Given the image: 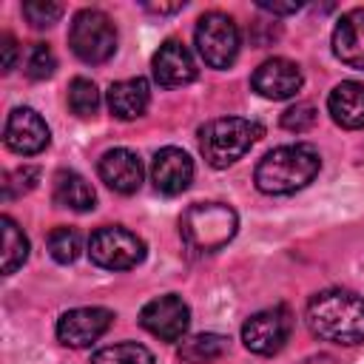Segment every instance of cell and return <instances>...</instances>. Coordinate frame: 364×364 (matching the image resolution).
Here are the masks:
<instances>
[{
    "instance_id": "1",
    "label": "cell",
    "mask_w": 364,
    "mask_h": 364,
    "mask_svg": "<svg viewBox=\"0 0 364 364\" xmlns=\"http://www.w3.org/2000/svg\"><path fill=\"white\" fill-rule=\"evenodd\" d=\"M307 327L324 341L358 344L364 341V299L341 287L321 290L307 304Z\"/></svg>"
},
{
    "instance_id": "2",
    "label": "cell",
    "mask_w": 364,
    "mask_h": 364,
    "mask_svg": "<svg viewBox=\"0 0 364 364\" xmlns=\"http://www.w3.org/2000/svg\"><path fill=\"white\" fill-rule=\"evenodd\" d=\"M321 168V156L313 145L296 142L282 145L264 154V159L256 165V188L262 193H293L316 179Z\"/></svg>"
},
{
    "instance_id": "3",
    "label": "cell",
    "mask_w": 364,
    "mask_h": 364,
    "mask_svg": "<svg viewBox=\"0 0 364 364\" xmlns=\"http://www.w3.org/2000/svg\"><path fill=\"white\" fill-rule=\"evenodd\" d=\"M239 228V216L230 205L222 202H196L179 219V233L191 250L213 253L225 247Z\"/></svg>"
},
{
    "instance_id": "4",
    "label": "cell",
    "mask_w": 364,
    "mask_h": 364,
    "mask_svg": "<svg viewBox=\"0 0 364 364\" xmlns=\"http://www.w3.org/2000/svg\"><path fill=\"white\" fill-rule=\"evenodd\" d=\"M262 136V125L242 117H219L199 128V151L213 168H228L250 151Z\"/></svg>"
},
{
    "instance_id": "5",
    "label": "cell",
    "mask_w": 364,
    "mask_h": 364,
    "mask_svg": "<svg viewBox=\"0 0 364 364\" xmlns=\"http://www.w3.org/2000/svg\"><path fill=\"white\" fill-rule=\"evenodd\" d=\"M68 46L82 63H105L117 51V28L100 9H82L74 14L68 28Z\"/></svg>"
},
{
    "instance_id": "6",
    "label": "cell",
    "mask_w": 364,
    "mask_h": 364,
    "mask_svg": "<svg viewBox=\"0 0 364 364\" xmlns=\"http://www.w3.org/2000/svg\"><path fill=\"white\" fill-rule=\"evenodd\" d=\"M88 253L91 262L105 270H131L145 259V242L128 228L108 225L91 233Z\"/></svg>"
},
{
    "instance_id": "7",
    "label": "cell",
    "mask_w": 364,
    "mask_h": 364,
    "mask_svg": "<svg viewBox=\"0 0 364 364\" xmlns=\"http://www.w3.org/2000/svg\"><path fill=\"white\" fill-rule=\"evenodd\" d=\"M196 48L210 68H228L239 54V28L233 17L208 11L196 23Z\"/></svg>"
},
{
    "instance_id": "8",
    "label": "cell",
    "mask_w": 364,
    "mask_h": 364,
    "mask_svg": "<svg viewBox=\"0 0 364 364\" xmlns=\"http://www.w3.org/2000/svg\"><path fill=\"white\" fill-rule=\"evenodd\" d=\"M290 330H293V313L284 304H276L253 313L242 324V341L250 353L273 355L284 347V341L290 338Z\"/></svg>"
},
{
    "instance_id": "9",
    "label": "cell",
    "mask_w": 364,
    "mask_h": 364,
    "mask_svg": "<svg viewBox=\"0 0 364 364\" xmlns=\"http://www.w3.org/2000/svg\"><path fill=\"white\" fill-rule=\"evenodd\" d=\"M139 324H142L151 336H156V338H162V341H179V338L188 333L191 310H188V304H185L179 296L165 293V296L151 299V301L142 307Z\"/></svg>"
},
{
    "instance_id": "10",
    "label": "cell",
    "mask_w": 364,
    "mask_h": 364,
    "mask_svg": "<svg viewBox=\"0 0 364 364\" xmlns=\"http://www.w3.org/2000/svg\"><path fill=\"white\" fill-rule=\"evenodd\" d=\"M114 321V313L105 307H77L60 316L57 321V338L65 347H91L100 336L108 333Z\"/></svg>"
},
{
    "instance_id": "11",
    "label": "cell",
    "mask_w": 364,
    "mask_h": 364,
    "mask_svg": "<svg viewBox=\"0 0 364 364\" xmlns=\"http://www.w3.org/2000/svg\"><path fill=\"white\" fill-rule=\"evenodd\" d=\"M48 139H51L48 125L34 108H14L9 114L3 128V142L9 151L31 156V154H40L48 145Z\"/></svg>"
},
{
    "instance_id": "12",
    "label": "cell",
    "mask_w": 364,
    "mask_h": 364,
    "mask_svg": "<svg viewBox=\"0 0 364 364\" xmlns=\"http://www.w3.org/2000/svg\"><path fill=\"white\" fill-rule=\"evenodd\" d=\"M250 85L256 94L267 100H290L301 88V68L284 57H273V60H264L253 71Z\"/></svg>"
},
{
    "instance_id": "13",
    "label": "cell",
    "mask_w": 364,
    "mask_h": 364,
    "mask_svg": "<svg viewBox=\"0 0 364 364\" xmlns=\"http://www.w3.org/2000/svg\"><path fill=\"white\" fill-rule=\"evenodd\" d=\"M151 71L162 88H176V85H188L196 80V63L179 40H165L156 48L151 60Z\"/></svg>"
},
{
    "instance_id": "14",
    "label": "cell",
    "mask_w": 364,
    "mask_h": 364,
    "mask_svg": "<svg viewBox=\"0 0 364 364\" xmlns=\"http://www.w3.org/2000/svg\"><path fill=\"white\" fill-rule=\"evenodd\" d=\"M191 179H193V162L182 148L168 145L156 151L151 162V182L159 193H168V196L182 193L191 185Z\"/></svg>"
},
{
    "instance_id": "15",
    "label": "cell",
    "mask_w": 364,
    "mask_h": 364,
    "mask_svg": "<svg viewBox=\"0 0 364 364\" xmlns=\"http://www.w3.org/2000/svg\"><path fill=\"white\" fill-rule=\"evenodd\" d=\"M100 179L117 193H134L142 185V162L128 148H111L100 159Z\"/></svg>"
},
{
    "instance_id": "16",
    "label": "cell",
    "mask_w": 364,
    "mask_h": 364,
    "mask_svg": "<svg viewBox=\"0 0 364 364\" xmlns=\"http://www.w3.org/2000/svg\"><path fill=\"white\" fill-rule=\"evenodd\" d=\"M333 54L344 65L364 71V9L341 14V20L333 28Z\"/></svg>"
},
{
    "instance_id": "17",
    "label": "cell",
    "mask_w": 364,
    "mask_h": 364,
    "mask_svg": "<svg viewBox=\"0 0 364 364\" xmlns=\"http://www.w3.org/2000/svg\"><path fill=\"white\" fill-rule=\"evenodd\" d=\"M327 108L336 125L350 131L364 128V85L355 80L338 82L327 97Z\"/></svg>"
},
{
    "instance_id": "18",
    "label": "cell",
    "mask_w": 364,
    "mask_h": 364,
    "mask_svg": "<svg viewBox=\"0 0 364 364\" xmlns=\"http://www.w3.org/2000/svg\"><path fill=\"white\" fill-rule=\"evenodd\" d=\"M151 102V88L142 77H131V80H119L111 82L108 88V108L117 119H136L145 114Z\"/></svg>"
},
{
    "instance_id": "19",
    "label": "cell",
    "mask_w": 364,
    "mask_h": 364,
    "mask_svg": "<svg viewBox=\"0 0 364 364\" xmlns=\"http://www.w3.org/2000/svg\"><path fill=\"white\" fill-rule=\"evenodd\" d=\"M54 202L60 208H68V210H91L94 202H97V193L91 188V182L85 176H80L77 171H57L54 176V191H51Z\"/></svg>"
},
{
    "instance_id": "20",
    "label": "cell",
    "mask_w": 364,
    "mask_h": 364,
    "mask_svg": "<svg viewBox=\"0 0 364 364\" xmlns=\"http://www.w3.org/2000/svg\"><path fill=\"white\" fill-rule=\"evenodd\" d=\"M228 353V338L219 333H199L179 344V358L185 364H213Z\"/></svg>"
},
{
    "instance_id": "21",
    "label": "cell",
    "mask_w": 364,
    "mask_h": 364,
    "mask_svg": "<svg viewBox=\"0 0 364 364\" xmlns=\"http://www.w3.org/2000/svg\"><path fill=\"white\" fill-rule=\"evenodd\" d=\"M0 225H3V273L11 276L28 256V239L23 236V230L11 216H3Z\"/></svg>"
},
{
    "instance_id": "22",
    "label": "cell",
    "mask_w": 364,
    "mask_h": 364,
    "mask_svg": "<svg viewBox=\"0 0 364 364\" xmlns=\"http://www.w3.org/2000/svg\"><path fill=\"white\" fill-rule=\"evenodd\" d=\"M91 364H154V355L148 347H142L136 341H122V344L97 350L91 355Z\"/></svg>"
},
{
    "instance_id": "23",
    "label": "cell",
    "mask_w": 364,
    "mask_h": 364,
    "mask_svg": "<svg viewBox=\"0 0 364 364\" xmlns=\"http://www.w3.org/2000/svg\"><path fill=\"white\" fill-rule=\"evenodd\" d=\"M68 108L77 117H94L100 108V91L91 80L85 77H74L68 85Z\"/></svg>"
},
{
    "instance_id": "24",
    "label": "cell",
    "mask_w": 364,
    "mask_h": 364,
    "mask_svg": "<svg viewBox=\"0 0 364 364\" xmlns=\"http://www.w3.org/2000/svg\"><path fill=\"white\" fill-rule=\"evenodd\" d=\"M80 250H82V242H80V233L74 228H54L48 233V253L54 262L68 264L80 256Z\"/></svg>"
},
{
    "instance_id": "25",
    "label": "cell",
    "mask_w": 364,
    "mask_h": 364,
    "mask_svg": "<svg viewBox=\"0 0 364 364\" xmlns=\"http://www.w3.org/2000/svg\"><path fill=\"white\" fill-rule=\"evenodd\" d=\"M54 68H57L54 51H51L46 43H34V46L28 48V54H26V74H28L31 80H46V77L54 74Z\"/></svg>"
},
{
    "instance_id": "26",
    "label": "cell",
    "mask_w": 364,
    "mask_h": 364,
    "mask_svg": "<svg viewBox=\"0 0 364 364\" xmlns=\"http://www.w3.org/2000/svg\"><path fill=\"white\" fill-rule=\"evenodd\" d=\"M23 17L34 28H48L51 23H57L63 17V6L60 3H46V0H31V3H23Z\"/></svg>"
},
{
    "instance_id": "27",
    "label": "cell",
    "mask_w": 364,
    "mask_h": 364,
    "mask_svg": "<svg viewBox=\"0 0 364 364\" xmlns=\"http://www.w3.org/2000/svg\"><path fill=\"white\" fill-rule=\"evenodd\" d=\"M37 176H40V171L31 168V165H23V168L6 173V179H3V199H14V196L28 193L37 185Z\"/></svg>"
},
{
    "instance_id": "28",
    "label": "cell",
    "mask_w": 364,
    "mask_h": 364,
    "mask_svg": "<svg viewBox=\"0 0 364 364\" xmlns=\"http://www.w3.org/2000/svg\"><path fill=\"white\" fill-rule=\"evenodd\" d=\"M313 122H316V108L310 102H299V105H293V108H287L282 114V125L287 131H296V134L313 128Z\"/></svg>"
},
{
    "instance_id": "29",
    "label": "cell",
    "mask_w": 364,
    "mask_h": 364,
    "mask_svg": "<svg viewBox=\"0 0 364 364\" xmlns=\"http://www.w3.org/2000/svg\"><path fill=\"white\" fill-rule=\"evenodd\" d=\"M17 63V43L11 34H3V71H11Z\"/></svg>"
},
{
    "instance_id": "30",
    "label": "cell",
    "mask_w": 364,
    "mask_h": 364,
    "mask_svg": "<svg viewBox=\"0 0 364 364\" xmlns=\"http://www.w3.org/2000/svg\"><path fill=\"white\" fill-rule=\"evenodd\" d=\"M259 9L273 11V14H293V11H299V3H267V0H259Z\"/></svg>"
},
{
    "instance_id": "31",
    "label": "cell",
    "mask_w": 364,
    "mask_h": 364,
    "mask_svg": "<svg viewBox=\"0 0 364 364\" xmlns=\"http://www.w3.org/2000/svg\"><path fill=\"white\" fill-rule=\"evenodd\" d=\"M301 364H336V358H333V355H310V358L301 361Z\"/></svg>"
}]
</instances>
